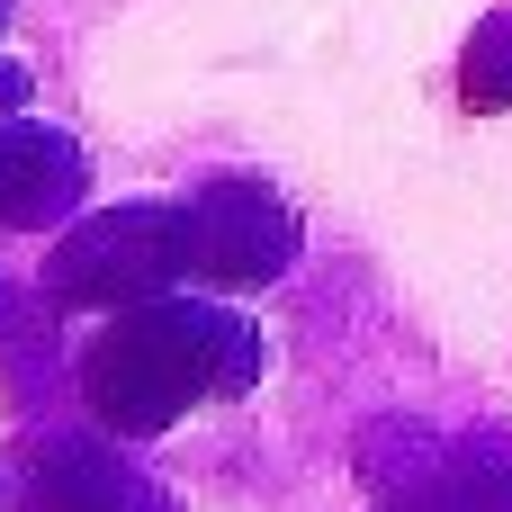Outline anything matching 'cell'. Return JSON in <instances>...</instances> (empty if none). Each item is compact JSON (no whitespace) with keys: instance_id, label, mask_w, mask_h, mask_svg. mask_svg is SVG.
Returning <instances> with one entry per match:
<instances>
[{"instance_id":"7","label":"cell","mask_w":512,"mask_h":512,"mask_svg":"<svg viewBox=\"0 0 512 512\" xmlns=\"http://www.w3.org/2000/svg\"><path fill=\"white\" fill-rule=\"evenodd\" d=\"M18 99H27V72H18V63H0V117H9Z\"/></svg>"},{"instance_id":"1","label":"cell","mask_w":512,"mask_h":512,"mask_svg":"<svg viewBox=\"0 0 512 512\" xmlns=\"http://www.w3.org/2000/svg\"><path fill=\"white\" fill-rule=\"evenodd\" d=\"M216 387H252V333L225 306L153 297L81 351V396L108 432H171Z\"/></svg>"},{"instance_id":"4","label":"cell","mask_w":512,"mask_h":512,"mask_svg":"<svg viewBox=\"0 0 512 512\" xmlns=\"http://www.w3.org/2000/svg\"><path fill=\"white\" fill-rule=\"evenodd\" d=\"M27 512H171L126 459H108V450H90V441H54V450H36V468H27Z\"/></svg>"},{"instance_id":"3","label":"cell","mask_w":512,"mask_h":512,"mask_svg":"<svg viewBox=\"0 0 512 512\" xmlns=\"http://www.w3.org/2000/svg\"><path fill=\"white\" fill-rule=\"evenodd\" d=\"M180 225H189V279H207V288H225V297L270 288L279 261H288V243H297L288 207H279L261 180H216V189H198V198L180 207Z\"/></svg>"},{"instance_id":"6","label":"cell","mask_w":512,"mask_h":512,"mask_svg":"<svg viewBox=\"0 0 512 512\" xmlns=\"http://www.w3.org/2000/svg\"><path fill=\"white\" fill-rule=\"evenodd\" d=\"M468 99H477V108H504V99H512V18H495V27L477 36V72H468Z\"/></svg>"},{"instance_id":"2","label":"cell","mask_w":512,"mask_h":512,"mask_svg":"<svg viewBox=\"0 0 512 512\" xmlns=\"http://www.w3.org/2000/svg\"><path fill=\"white\" fill-rule=\"evenodd\" d=\"M180 279H189V225H180V207H153V198L81 216L45 261L54 306H117V315L171 297Z\"/></svg>"},{"instance_id":"5","label":"cell","mask_w":512,"mask_h":512,"mask_svg":"<svg viewBox=\"0 0 512 512\" xmlns=\"http://www.w3.org/2000/svg\"><path fill=\"white\" fill-rule=\"evenodd\" d=\"M81 198V153L54 126H9L0 117V225H54Z\"/></svg>"}]
</instances>
